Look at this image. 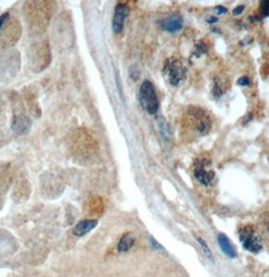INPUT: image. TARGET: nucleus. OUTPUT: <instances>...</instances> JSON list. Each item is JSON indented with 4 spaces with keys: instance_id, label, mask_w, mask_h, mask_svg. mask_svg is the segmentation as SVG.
Segmentation results:
<instances>
[{
    "instance_id": "15",
    "label": "nucleus",
    "mask_w": 269,
    "mask_h": 277,
    "mask_svg": "<svg viewBox=\"0 0 269 277\" xmlns=\"http://www.w3.org/2000/svg\"><path fill=\"white\" fill-rule=\"evenodd\" d=\"M135 244V238L132 234H124L118 244V251L120 253L128 252Z\"/></svg>"
},
{
    "instance_id": "13",
    "label": "nucleus",
    "mask_w": 269,
    "mask_h": 277,
    "mask_svg": "<svg viewBox=\"0 0 269 277\" xmlns=\"http://www.w3.org/2000/svg\"><path fill=\"white\" fill-rule=\"evenodd\" d=\"M259 236L269 244V212L264 213L258 221Z\"/></svg>"
},
{
    "instance_id": "4",
    "label": "nucleus",
    "mask_w": 269,
    "mask_h": 277,
    "mask_svg": "<svg viewBox=\"0 0 269 277\" xmlns=\"http://www.w3.org/2000/svg\"><path fill=\"white\" fill-rule=\"evenodd\" d=\"M139 99L142 108L148 113L155 114L159 109V100L153 84L145 80L142 83L139 90Z\"/></svg>"
},
{
    "instance_id": "9",
    "label": "nucleus",
    "mask_w": 269,
    "mask_h": 277,
    "mask_svg": "<svg viewBox=\"0 0 269 277\" xmlns=\"http://www.w3.org/2000/svg\"><path fill=\"white\" fill-rule=\"evenodd\" d=\"M129 7L127 4L123 3H118L116 8H115V13H114V17H113V22H112V28L114 32L116 33H120L122 28H123V25L125 20L129 15Z\"/></svg>"
},
{
    "instance_id": "1",
    "label": "nucleus",
    "mask_w": 269,
    "mask_h": 277,
    "mask_svg": "<svg viewBox=\"0 0 269 277\" xmlns=\"http://www.w3.org/2000/svg\"><path fill=\"white\" fill-rule=\"evenodd\" d=\"M183 130L191 137H202L207 135L211 122L207 112L200 108H189L183 115Z\"/></svg>"
},
{
    "instance_id": "17",
    "label": "nucleus",
    "mask_w": 269,
    "mask_h": 277,
    "mask_svg": "<svg viewBox=\"0 0 269 277\" xmlns=\"http://www.w3.org/2000/svg\"><path fill=\"white\" fill-rule=\"evenodd\" d=\"M157 124H158V128L160 130V134L162 136V138L166 142L170 141V138H171V133L169 130V127L167 125V123L165 122V119H163L162 117H159L157 119Z\"/></svg>"
},
{
    "instance_id": "20",
    "label": "nucleus",
    "mask_w": 269,
    "mask_h": 277,
    "mask_svg": "<svg viewBox=\"0 0 269 277\" xmlns=\"http://www.w3.org/2000/svg\"><path fill=\"white\" fill-rule=\"evenodd\" d=\"M8 17H9V13L8 12H5V13L0 15V31H1L4 24L7 22Z\"/></svg>"
},
{
    "instance_id": "21",
    "label": "nucleus",
    "mask_w": 269,
    "mask_h": 277,
    "mask_svg": "<svg viewBox=\"0 0 269 277\" xmlns=\"http://www.w3.org/2000/svg\"><path fill=\"white\" fill-rule=\"evenodd\" d=\"M249 82H250V81H249L248 77H246V76H243V77H241V78L238 80V84H240V85H242V86L248 85Z\"/></svg>"
},
{
    "instance_id": "14",
    "label": "nucleus",
    "mask_w": 269,
    "mask_h": 277,
    "mask_svg": "<svg viewBox=\"0 0 269 277\" xmlns=\"http://www.w3.org/2000/svg\"><path fill=\"white\" fill-rule=\"evenodd\" d=\"M218 242L220 244L221 249L224 251V253L229 256V257H235L236 256V250L234 248V246L232 245L231 242L228 240V238L221 234L218 236Z\"/></svg>"
},
{
    "instance_id": "6",
    "label": "nucleus",
    "mask_w": 269,
    "mask_h": 277,
    "mask_svg": "<svg viewBox=\"0 0 269 277\" xmlns=\"http://www.w3.org/2000/svg\"><path fill=\"white\" fill-rule=\"evenodd\" d=\"M72 149L77 152L78 155L89 156L95 150H97V144L94 138L87 132H83L80 130L76 132V135L72 140Z\"/></svg>"
},
{
    "instance_id": "18",
    "label": "nucleus",
    "mask_w": 269,
    "mask_h": 277,
    "mask_svg": "<svg viewBox=\"0 0 269 277\" xmlns=\"http://www.w3.org/2000/svg\"><path fill=\"white\" fill-rule=\"evenodd\" d=\"M259 9L262 16L264 17L269 16V0H263V1H261Z\"/></svg>"
},
{
    "instance_id": "5",
    "label": "nucleus",
    "mask_w": 269,
    "mask_h": 277,
    "mask_svg": "<svg viewBox=\"0 0 269 277\" xmlns=\"http://www.w3.org/2000/svg\"><path fill=\"white\" fill-rule=\"evenodd\" d=\"M238 235L243 247L247 251L254 254L260 252V250L262 249L261 238L252 226L247 224V226L241 227L238 231Z\"/></svg>"
},
{
    "instance_id": "19",
    "label": "nucleus",
    "mask_w": 269,
    "mask_h": 277,
    "mask_svg": "<svg viewBox=\"0 0 269 277\" xmlns=\"http://www.w3.org/2000/svg\"><path fill=\"white\" fill-rule=\"evenodd\" d=\"M197 241H199V243H200V245H201V247L203 248V250H204V252H205V254L209 257V258H212V255H211V251H210V249L209 248V246H208V244L206 243V241H204L202 238H197Z\"/></svg>"
},
{
    "instance_id": "10",
    "label": "nucleus",
    "mask_w": 269,
    "mask_h": 277,
    "mask_svg": "<svg viewBox=\"0 0 269 277\" xmlns=\"http://www.w3.org/2000/svg\"><path fill=\"white\" fill-rule=\"evenodd\" d=\"M160 27L162 28V29L169 31V32H175L178 31L179 29H181L183 27V19L182 16L178 14H173L170 15L166 19L162 20L159 23Z\"/></svg>"
},
{
    "instance_id": "12",
    "label": "nucleus",
    "mask_w": 269,
    "mask_h": 277,
    "mask_svg": "<svg viewBox=\"0 0 269 277\" xmlns=\"http://www.w3.org/2000/svg\"><path fill=\"white\" fill-rule=\"evenodd\" d=\"M98 224L97 220H91V219H87V220H83L81 222H79L74 230H73V235L76 237H83L86 234H88L89 232H91L96 226Z\"/></svg>"
},
{
    "instance_id": "8",
    "label": "nucleus",
    "mask_w": 269,
    "mask_h": 277,
    "mask_svg": "<svg viewBox=\"0 0 269 277\" xmlns=\"http://www.w3.org/2000/svg\"><path fill=\"white\" fill-rule=\"evenodd\" d=\"M31 127V120L24 111L17 112L12 117L11 129L17 135H27Z\"/></svg>"
},
{
    "instance_id": "11",
    "label": "nucleus",
    "mask_w": 269,
    "mask_h": 277,
    "mask_svg": "<svg viewBox=\"0 0 269 277\" xmlns=\"http://www.w3.org/2000/svg\"><path fill=\"white\" fill-rule=\"evenodd\" d=\"M35 52H37V54H35L33 61L38 62L37 68H39V71H41L45 69L47 65H49L51 60L49 45H47V43H43V45H41Z\"/></svg>"
},
{
    "instance_id": "23",
    "label": "nucleus",
    "mask_w": 269,
    "mask_h": 277,
    "mask_svg": "<svg viewBox=\"0 0 269 277\" xmlns=\"http://www.w3.org/2000/svg\"><path fill=\"white\" fill-rule=\"evenodd\" d=\"M216 9L218 10L217 12H218L219 14H223V13H226V12H227V9H226L225 7H223V6H218Z\"/></svg>"
},
{
    "instance_id": "16",
    "label": "nucleus",
    "mask_w": 269,
    "mask_h": 277,
    "mask_svg": "<svg viewBox=\"0 0 269 277\" xmlns=\"http://www.w3.org/2000/svg\"><path fill=\"white\" fill-rule=\"evenodd\" d=\"M87 202V212L90 213L89 215H100L103 209V203L99 196H92V198Z\"/></svg>"
},
{
    "instance_id": "2",
    "label": "nucleus",
    "mask_w": 269,
    "mask_h": 277,
    "mask_svg": "<svg viewBox=\"0 0 269 277\" xmlns=\"http://www.w3.org/2000/svg\"><path fill=\"white\" fill-rule=\"evenodd\" d=\"M27 5V17L30 23V28L38 31H43L49 24L51 16V2L46 1H32L28 2Z\"/></svg>"
},
{
    "instance_id": "3",
    "label": "nucleus",
    "mask_w": 269,
    "mask_h": 277,
    "mask_svg": "<svg viewBox=\"0 0 269 277\" xmlns=\"http://www.w3.org/2000/svg\"><path fill=\"white\" fill-rule=\"evenodd\" d=\"M163 75L170 85L177 87L186 79V68L178 59H169L164 65Z\"/></svg>"
},
{
    "instance_id": "7",
    "label": "nucleus",
    "mask_w": 269,
    "mask_h": 277,
    "mask_svg": "<svg viewBox=\"0 0 269 277\" xmlns=\"http://www.w3.org/2000/svg\"><path fill=\"white\" fill-rule=\"evenodd\" d=\"M194 177L205 186L210 185L214 180V172L209 169V162L206 159L199 160L194 166Z\"/></svg>"
},
{
    "instance_id": "22",
    "label": "nucleus",
    "mask_w": 269,
    "mask_h": 277,
    "mask_svg": "<svg viewBox=\"0 0 269 277\" xmlns=\"http://www.w3.org/2000/svg\"><path fill=\"white\" fill-rule=\"evenodd\" d=\"M244 5H240V6H238V7H236L235 9H234V11H233V14L234 15H238V14H240V13H242V11L244 10Z\"/></svg>"
}]
</instances>
